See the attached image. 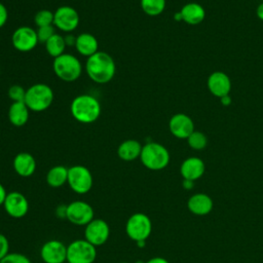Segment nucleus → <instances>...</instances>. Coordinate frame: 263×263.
I'll return each mask as SVG.
<instances>
[{"label": "nucleus", "mask_w": 263, "mask_h": 263, "mask_svg": "<svg viewBox=\"0 0 263 263\" xmlns=\"http://www.w3.org/2000/svg\"><path fill=\"white\" fill-rule=\"evenodd\" d=\"M85 69L90 80L99 84H104L113 79L116 72V65L109 53L97 51L87 58Z\"/></svg>", "instance_id": "nucleus-1"}, {"label": "nucleus", "mask_w": 263, "mask_h": 263, "mask_svg": "<svg viewBox=\"0 0 263 263\" xmlns=\"http://www.w3.org/2000/svg\"><path fill=\"white\" fill-rule=\"evenodd\" d=\"M70 111L75 120L89 124L98 120L101 115V104L97 98L82 93L75 97L71 103Z\"/></svg>", "instance_id": "nucleus-2"}, {"label": "nucleus", "mask_w": 263, "mask_h": 263, "mask_svg": "<svg viewBox=\"0 0 263 263\" xmlns=\"http://www.w3.org/2000/svg\"><path fill=\"white\" fill-rule=\"evenodd\" d=\"M140 160L150 171H161L170 162V152L163 145L156 142H149L142 147Z\"/></svg>", "instance_id": "nucleus-3"}, {"label": "nucleus", "mask_w": 263, "mask_h": 263, "mask_svg": "<svg viewBox=\"0 0 263 263\" xmlns=\"http://www.w3.org/2000/svg\"><path fill=\"white\" fill-rule=\"evenodd\" d=\"M53 98V90L49 85L45 83H35L27 89L25 103L30 111L41 112L50 107Z\"/></svg>", "instance_id": "nucleus-4"}, {"label": "nucleus", "mask_w": 263, "mask_h": 263, "mask_svg": "<svg viewBox=\"0 0 263 263\" xmlns=\"http://www.w3.org/2000/svg\"><path fill=\"white\" fill-rule=\"evenodd\" d=\"M52 68L54 74L65 82L76 81L82 73V65L80 61L70 53H63L55 58Z\"/></svg>", "instance_id": "nucleus-5"}, {"label": "nucleus", "mask_w": 263, "mask_h": 263, "mask_svg": "<svg viewBox=\"0 0 263 263\" xmlns=\"http://www.w3.org/2000/svg\"><path fill=\"white\" fill-rule=\"evenodd\" d=\"M70 189L77 194H86L93 185V178L90 171L82 165L75 164L68 168V181Z\"/></svg>", "instance_id": "nucleus-6"}, {"label": "nucleus", "mask_w": 263, "mask_h": 263, "mask_svg": "<svg viewBox=\"0 0 263 263\" xmlns=\"http://www.w3.org/2000/svg\"><path fill=\"white\" fill-rule=\"evenodd\" d=\"M125 232L135 242L147 240L152 232V222L144 213H135L126 221Z\"/></svg>", "instance_id": "nucleus-7"}, {"label": "nucleus", "mask_w": 263, "mask_h": 263, "mask_svg": "<svg viewBox=\"0 0 263 263\" xmlns=\"http://www.w3.org/2000/svg\"><path fill=\"white\" fill-rule=\"evenodd\" d=\"M97 259V248L86 239H76L67 246L68 263H93Z\"/></svg>", "instance_id": "nucleus-8"}, {"label": "nucleus", "mask_w": 263, "mask_h": 263, "mask_svg": "<svg viewBox=\"0 0 263 263\" xmlns=\"http://www.w3.org/2000/svg\"><path fill=\"white\" fill-rule=\"evenodd\" d=\"M66 219L77 226H86L95 219V211L92 206L83 200H74L67 204Z\"/></svg>", "instance_id": "nucleus-9"}, {"label": "nucleus", "mask_w": 263, "mask_h": 263, "mask_svg": "<svg viewBox=\"0 0 263 263\" xmlns=\"http://www.w3.org/2000/svg\"><path fill=\"white\" fill-rule=\"evenodd\" d=\"M79 20L77 10L69 5H62L53 12V26L66 33L74 31L79 25Z\"/></svg>", "instance_id": "nucleus-10"}, {"label": "nucleus", "mask_w": 263, "mask_h": 263, "mask_svg": "<svg viewBox=\"0 0 263 263\" xmlns=\"http://www.w3.org/2000/svg\"><path fill=\"white\" fill-rule=\"evenodd\" d=\"M84 227V239L96 248L103 246L109 239L110 227L105 220L95 218Z\"/></svg>", "instance_id": "nucleus-11"}, {"label": "nucleus", "mask_w": 263, "mask_h": 263, "mask_svg": "<svg viewBox=\"0 0 263 263\" xmlns=\"http://www.w3.org/2000/svg\"><path fill=\"white\" fill-rule=\"evenodd\" d=\"M11 42L16 50L27 52L34 49L39 41L36 30L28 26H22L12 33Z\"/></svg>", "instance_id": "nucleus-12"}, {"label": "nucleus", "mask_w": 263, "mask_h": 263, "mask_svg": "<svg viewBox=\"0 0 263 263\" xmlns=\"http://www.w3.org/2000/svg\"><path fill=\"white\" fill-rule=\"evenodd\" d=\"M3 208L9 217L21 219L25 217L29 212V201L23 193L18 191H12L7 193Z\"/></svg>", "instance_id": "nucleus-13"}, {"label": "nucleus", "mask_w": 263, "mask_h": 263, "mask_svg": "<svg viewBox=\"0 0 263 263\" xmlns=\"http://www.w3.org/2000/svg\"><path fill=\"white\" fill-rule=\"evenodd\" d=\"M40 257L44 263H64L67 261V246L59 239L47 240L40 249Z\"/></svg>", "instance_id": "nucleus-14"}, {"label": "nucleus", "mask_w": 263, "mask_h": 263, "mask_svg": "<svg viewBox=\"0 0 263 263\" xmlns=\"http://www.w3.org/2000/svg\"><path fill=\"white\" fill-rule=\"evenodd\" d=\"M168 128L174 137L187 139L194 132V123L190 116L184 113H177L171 117Z\"/></svg>", "instance_id": "nucleus-15"}, {"label": "nucleus", "mask_w": 263, "mask_h": 263, "mask_svg": "<svg viewBox=\"0 0 263 263\" xmlns=\"http://www.w3.org/2000/svg\"><path fill=\"white\" fill-rule=\"evenodd\" d=\"M208 87L212 95L220 99L229 95L231 90V81L227 74L221 71H216L209 76Z\"/></svg>", "instance_id": "nucleus-16"}, {"label": "nucleus", "mask_w": 263, "mask_h": 263, "mask_svg": "<svg viewBox=\"0 0 263 263\" xmlns=\"http://www.w3.org/2000/svg\"><path fill=\"white\" fill-rule=\"evenodd\" d=\"M12 166L14 172L18 176L23 178H28L35 173L37 163L32 154L28 152H20L13 158Z\"/></svg>", "instance_id": "nucleus-17"}, {"label": "nucleus", "mask_w": 263, "mask_h": 263, "mask_svg": "<svg viewBox=\"0 0 263 263\" xmlns=\"http://www.w3.org/2000/svg\"><path fill=\"white\" fill-rule=\"evenodd\" d=\"M205 171V164L202 159L199 157H188L186 158L181 166H180V173L183 179L185 180H191L195 181L198 180Z\"/></svg>", "instance_id": "nucleus-18"}, {"label": "nucleus", "mask_w": 263, "mask_h": 263, "mask_svg": "<svg viewBox=\"0 0 263 263\" xmlns=\"http://www.w3.org/2000/svg\"><path fill=\"white\" fill-rule=\"evenodd\" d=\"M214 202L205 193H195L187 201L188 210L196 216H205L213 210Z\"/></svg>", "instance_id": "nucleus-19"}, {"label": "nucleus", "mask_w": 263, "mask_h": 263, "mask_svg": "<svg viewBox=\"0 0 263 263\" xmlns=\"http://www.w3.org/2000/svg\"><path fill=\"white\" fill-rule=\"evenodd\" d=\"M75 48L81 55L89 58L99 51V42L92 34L81 33L76 36Z\"/></svg>", "instance_id": "nucleus-20"}, {"label": "nucleus", "mask_w": 263, "mask_h": 263, "mask_svg": "<svg viewBox=\"0 0 263 263\" xmlns=\"http://www.w3.org/2000/svg\"><path fill=\"white\" fill-rule=\"evenodd\" d=\"M182 15V21L188 25H198L205 17L204 8L195 2H190L185 4L180 10Z\"/></svg>", "instance_id": "nucleus-21"}, {"label": "nucleus", "mask_w": 263, "mask_h": 263, "mask_svg": "<svg viewBox=\"0 0 263 263\" xmlns=\"http://www.w3.org/2000/svg\"><path fill=\"white\" fill-rule=\"evenodd\" d=\"M30 116V109L25 102H12L8 109V120L14 126L25 125Z\"/></svg>", "instance_id": "nucleus-22"}, {"label": "nucleus", "mask_w": 263, "mask_h": 263, "mask_svg": "<svg viewBox=\"0 0 263 263\" xmlns=\"http://www.w3.org/2000/svg\"><path fill=\"white\" fill-rule=\"evenodd\" d=\"M142 147L141 143L137 140H125L119 144L117 148V155L123 161H133L140 158Z\"/></svg>", "instance_id": "nucleus-23"}, {"label": "nucleus", "mask_w": 263, "mask_h": 263, "mask_svg": "<svg viewBox=\"0 0 263 263\" xmlns=\"http://www.w3.org/2000/svg\"><path fill=\"white\" fill-rule=\"evenodd\" d=\"M68 181V168L64 165H54L46 174V183L51 188H59Z\"/></svg>", "instance_id": "nucleus-24"}, {"label": "nucleus", "mask_w": 263, "mask_h": 263, "mask_svg": "<svg viewBox=\"0 0 263 263\" xmlns=\"http://www.w3.org/2000/svg\"><path fill=\"white\" fill-rule=\"evenodd\" d=\"M44 44H45V49L47 53L53 59L65 53L64 51L67 46L65 42V38L62 35L57 33H54Z\"/></svg>", "instance_id": "nucleus-25"}, {"label": "nucleus", "mask_w": 263, "mask_h": 263, "mask_svg": "<svg viewBox=\"0 0 263 263\" xmlns=\"http://www.w3.org/2000/svg\"><path fill=\"white\" fill-rule=\"evenodd\" d=\"M165 0H140L142 10L150 16L161 14L165 8Z\"/></svg>", "instance_id": "nucleus-26"}, {"label": "nucleus", "mask_w": 263, "mask_h": 263, "mask_svg": "<svg viewBox=\"0 0 263 263\" xmlns=\"http://www.w3.org/2000/svg\"><path fill=\"white\" fill-rule=\"evenodd\" d=\"M188 145L194 150H202L208 145V138L202 132L194 130L187 139Z\"/></svg>", "instance_id": "nucleus-27"}, {"label": "nucleus", "mask_w": 263, "mask_h": 263, "mask_svg": "<svg viewBox=\"0 0 263 263\" xmlns=\"http://www.w3.org/2000/svg\"><path fill=\"white\" fill-rule=\"evenodd\" d=\"M34 22L38 28L51 26L53 25V12L49 9H41L35 14Z\"/></svg>", "instance_id": "nucleus-28"}, {"label": "nucleus", "mask_w": 263, "mask_h": 263, "mask_svg": "<svg viewBox=\"0 0 263 263\" xmlns=\"http://www.w3.org/2000/svg\"><path fill=\"white\" fill-rule=\"evenodd\" d=\"M26 91L22 85L18 84H13L8 88V98L12 102H25V97H26Z\"/></svg>", "instance_id": "nucleus-29"}, {"label": "nucleus", "mask_w": 263, "mask_h": 263, "mask_svg": "<svg viewBox=\"0 0 263 263\" xmlns=\"http://www.w3.org/2000/svg\"><path fill=\"white\" fill-rule=\"evenodd\" d=\"M0 263H32L31 260L21 253H9L6 255Z\"/></svg>", "instance_id": "nucleus-30"}, {"label": "nucleus", "mask_w": 263, "mask_h": 263, "mask_svg": "<svg viewBox=\"0 0 263 263\" xmlns=\"http://www.w3.org/2000/svg\"><path fill=\"white\" fill-rule=\"evenodd\" d=\"M37 37L38 41L45 43L53 34H54V26H45V27H40L37 29Z\"/></svg>", "instance_id": "nucleus-31"}, {"label": "nucleus", "mask_w": 263, "mask_h": 263, "mask_svg": "<svg viewBox=\"0 0 263 263\" xmlns=\"http://www.w3.org/2000/svg\"><path fill=\"white\" fill-rule=\"evenodd\" d=\"M9 254V241L7 237L0 233V261Z\"/></svg>", "instance_id": "nucleus-32"}, {"label": "nucleus", "mask_w": 263, "mask_h": 263, "mask_svg": "<svg viewBox=\"0 0 263 263\" xmlns=\"http://www.w3.org/2000/svg\"><path fill=\"white\" fill-rule=\"evenodd\" d=\"M8 18V11L6 6L0 2V28H2Z\"/></svg>", "instance_id": "nucleus-33"}, {"label": "nucleus", "mask_w": 263, "mask_h": 263, "mask_svg": "<svg viewBox=\"0 0 263 263\" xmlns=\"http://www.w3.org/2000/svg\"><path fill=\"white\" fill-rule=\"evenodd\" d=\"M55 215H57L58 218L66 219V217H67V204H60L55 209Z\"/></svg>", "instance_id": "nucleus-34"}, {"label": "nucleus", "mask_w": 263, "mask_h": 263, "mask_svg": "<svg viewBox=\"0 0 263 263\" xmlns=\"http://www.w3.org/2000/svg\"><path fill=\"white\" fill-rule=\"evenodd\" d=\"M65 38V42L66 45H70V46H75V42H76V37L73 36L72 34L67 35L64 37Z\"/></svg>", "instance_id": "nucleus-35"}, {"label": "nucleus", "mask_w": 263, "mask_h": 263, "mask_svg": "<svg viewBox=\"0 0 263 263\" xmlns=\"http://www.w3.org/2000/svg\"><path fill=\"white\" fill-rule=\"evenodd\" d=\"M6 195H7L6 189H5V187L0 183V206L3 205L4 200H5V198H6Z\"/></svg>", "instance_id": "nucleus-36"}, {"label": "nucleus", "mask_w": 263, "mask_h": 263, "mask_svg": "<svg viewBox=\"0 0 263 263\" xmlns=\"http://www.w3.org/2000/svg\"><path fill=\"white\" fill-rule=\"evenodd\" d=\"M145 263H170V262L162 257H153L148 261H146Z\"/></svg>", "instance_id": "nucleus-37"}, {"label": "nucleus", "mask_w": 263, "mask_h": 263, "mask_svg": "<svg viewBox=\"0 0 263 263\" xmlns=\"http://www.w3.org/2000/svg\"><path fill=\"white\" fill-rule=\"evenodd\" d=\"M182 186L184 189L186 190H190L194 187V181H191V180H185L183 179V182H182Z\"/></svg>", "instance_id": "nucleus-38"}, {"label": "nucleus", "mask_w": 263, "mask_h": 263, "mask_svg": "<svg viewBox=\"0 0 263 263\" xmlns=\"http://www.w3.org/2000/svg\"><path fill=\"white\" fill-rule=\"evenodd\" d=\"M220 100H221L222 105H224V106H228V105H230V104H231V98L229 97V95H228V96H224V97L220 98Z\"/></svg>", "instance_id": "nucleus-39"}, {"label": "nucleus", "mask_w": 263, "mask_h": 263, "mask_svg": "<svg viewBox=\"0 0 263 263\" xmlns=\"http://www.w3.org/2000/svg\"><path fill=\"white\" fill-rule=\"evenodd\" d=\"M256 13H257V16L263 21V3L259 4L258 7H257V10H256Z\"/></svg>", "instance_id": "nucleus-40"}, {"label": "nucleus", "mask_w": 263, "mask_h": 263, "mask_svg": "<svg viewBox=\"0 0 263 263\" xmlns=\"http://www.w3.org/2000/svg\"><path fill=\"white\" fill-rule=\"evenodd\" d=\"M174 18H175L176 21H178V22L182 21V15H181L180 11H179V12H177V13H175V15H174Z\"/></svg>", "instance_id": "nucleus-41"}, {"label": "nucleus", "mask_w": 263, "mask_h": 263, "mask_svg": "<svg viewBox=\"0 0 263 263\" xmlns=\"http://www.w3.org/2000/svg\"><path fill=\"white\" fill-rule=\"evenodd\" d=\"M136 245L139 247V248H144L145 245H146V240H140V241H137Z\"/></svg>", "instance_id": "nucleus-42"}, {"label": "nucleus", "mask_w": 263, "mask_h": 263, "mask_svg": "<svg viewBox=\"0 0 263 263\" xmlns=\"http://www.w3.org/2000/svg\"><path fill=\"white\" fill-rule=\"evenodd\" d=\"M135 263H145L144 261H142V260H138V261H136Z\"/></svg>", "instance_id": "nucleus-43"}, {"label": "nucleus", "mask_w": 263, "mask_h": 263, "mask_svg": "<svg viewBox=\"0 0 263 263\" xmlns=\"http://www.w3.org/2000/svg\"><path fill=\"white\" fill-rule=\"evenodd\" d=\"M120 263H127V262H120Z\"/></svg>", "instance_id": "nucleus-44"}]
</instances>
